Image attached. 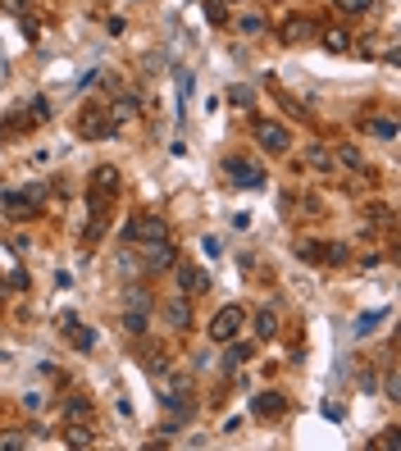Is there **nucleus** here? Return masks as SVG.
<instances>
[{
    "instance_id": "nucleus-12",
    "label": "nucleus",
    "mask_w": 401,
    "mask_h": 451,
    "mask_svg": "<svg viewBox=\"0 0 401 451\" xmlns=\"http://www.w3.org/2000/svg\"><path fill=\"white\" fill-rule=\"evenodd\" d=\"M314 260H324V265H342V260H347V246H342V242L314 246Z\"/></svg>"
},
{
    "instance_id": "nucleus-20",
    "label": "nucleus",
    "mask_w": 401,
    "mask_h": 451,
    "mask_svg": "<svg viewBox=\"0 0 401 451\" xmlns=\"http://www.w3.org/2000/svg\"><path fill=\"white\" fill-rule=\"evenodd\" d=\"M333 5H338L342 14H369V9H374V0H333Z\"/></svg>"
},
{
    "instance_id": "nucleus-22",
    "label": "nucleus",
    "mask_w": 401,
    "mask_h": 451,
    "mask_svg": "<svg viewBox=\"0 0 401 451\" xmlns=\"http://www.w3.org/2000/svg\"><path fill=\"white\" fill-rule=\"evenodd\" d=\"M246 356H251V347H228V356H224V364H228V369H237V364H242Z\"/></svg>"
},
{
    "instance_id": "nucleus-5",
    "label": "nucleus",
    "mask_w": 401,
    "mask_h": 451,
    "mask_svg": "<svg viewBox=\"0 0 401 451\" xmlns=\"http://www.w3.org/2000/svg\"><path fill=\"white\" fill-rule=\"evenodd\" d=\"M224 174H233L237 187H260V182H265V174H260V169H255L246 155H228V160H224Z\"/></svg>"
},
{
    "instance_id": "nucleus-1",
    "label": "nucleus",
    "mask_w": 401,
    "mask_h": 451,
    "mask_svg": "<svg viewBox=\"0 0 401 451\" xmlns=\"http://www.w3.org/2000/svg\"><path fill=\"white\" fill-rule=\"evenodd\" d=\"M114 132H119V119H114V114H101V105H87V110H82V119H78V137L101 141V137H114Z\"/></svg>"
},
{
    "instance_id": "nucleus-26",
    "label": "nucleus",
    "mask_w": 401,
    "mask_h": 451,
    "mask_svg": "<svg viewBox=\"0 0 401 451\" xmlns=\"http://www.w3.org/2000/svg\"><path fill=\"white\" fill-rule=\"evenodd\" d=\"M228 96H233L237 105H251V101H255V91H251V87H233V91H228Z\"/></svg>"
},
{
    "instance_id": "nucleus-29",
    "label": "nucleus",
    "mask_w": 401,
    "mask_h": 451,
    "mask_svg": "<svg viewBox=\"0 0 401 451\" xmlns=\"http://www.w3.org/2000/svg\"><path fill=\"white\" fill-rule=\"evenodd\" d=\"M78 415H87V401L73 397V401H69V419H78Z\"/></svg>"
},
{
    "instance_id": "nucleus-19",
    "label": "nucleus",
    "mask_w": 401,
    "mask_h": 451,
    "mask_svg": "<svg viewBox=\"0 0 401 451\" xmlns=\"http://www.w3.org/2000/svg\"><path fill=\"white\" fill-rule=\"evenodd\" d=\"M310 32H314V27L305 23V18H292V23H288V32H283V37H288V42H305Z\"/></svg>"
},
{
    "instance_id": "nucleus-24",
    "label": "nucleus",
    "mask_w": 401,
    "mask_h": 451,
    "mask_svg": "<svg viewBox=\"0 0 401 451\" xmlns=\"http://www.w3.org/2000/svg\"><path fill=\"white\" fill-rule=\"evenodd\" d=\"M242 32H265V18L260 14H246L242 18Z\"/></svg>"
},
{
    "instance_id": "nucleus-16",
    "label": "nucleus",
    "mask_w": 401,
    "mask_h": 451,
    "mask_svg": "<svg viewBox=\"0 0 401 451\" xmlns=\"http://www.w3.org/2000/svg\"><path fill=\"white\" fill-rule=\"evenodd\" d=\"M123 324H128V333H146V310H137V305H128V315H123Z\"/></svg>"
},
{
    "instance_id": "nucleus-27",
    "label": "nucleus",
    "mask_w": 401,
    "mask_h": 451,
    "mask_svg": "<svg viewBox=\"0 0 401 451\" xmlns=\"http://www.w3.org/2000/svg\"><path fill=\"white\" fill-rule=\"evenodd\" d=\"M27 114H32V119H51V105H46V96H42V101H32V110H27Z\"/></svg>"
},
{
    "instance_id": "nucleus-15",
    "label": "nucleus",
    "mask_w": 401,
    "mask_h": 451,
    "mask_svg": "<svg viewBox=\"0 0 401 451\" xmlns=\"http://www.w3.org/2000/svg\"><path fill=\"white\" fill-rule=\"evenodd\" d=\"M69 338H73V347H82V351H91V347H96V333H91V329H78V324L69 329Z\"/></svg>"
},
{
    "instance_id": "nucleus-7",
    "label": "nucleus",
    "mask_w": 401,
    "mask_h": 451,
    "mask_svg": "<svg viewBox=\"0 0 401 451\" xmlns=\"http://www.w3.org/2000/svg\"><path fill=\"white\" fill-rule=\"evenodd\" d=\"M283 410H288L283 392H260V397H251V415L255 419H279Z\"/></svg>"
},
{
    "instance_id": "nucleus-28",
    "label": "nucleus",
    "mask_w": 401,
    "mask_h": 451,
    "mask_svg": "<svg viewBox=\"0 0 401 451\" xmlns=\"http://www.w3.org/2000/svg\"><path fill=\"white\" fill-rule=\"evenodd\" d=\"M0 9H9V14H27V0H0Z\"/></svg>"
},
{
    "instance_id": "nucleus-23",
    "label": "nucleus",
    "mask_w": 401,
    "mask_h": 451,
    "mask_svg": "<svg viewBox=\"0 0 401 451\" xmlns=\"http://www.w3.org/2000/svg\"><path fill=\"white\" fill-rule=\"evenodd\" d=\"M397 433H401V428H388V433H383V438H378V443H374V447H383V451H397V447H401V438H397Z\"/></svg>"
},
{
    "instance_id": "nucleus-9",
    "label": "nucleus",
    "mask_w": 401,
    "mask_h": 451,
    "mask_svg": "<svg viewBox=\"0 0 401 451\" xmlns=\"http://www.w3.org/2000/svg\"><path fill=\"white\" fill-rule=\"evenodd\" d=\"M91 191H101V196H110V191H119V169H96V182H91Z\"/></svg>"
},
{
    "instance_id": "nucleus-2",
    "label": "nucleus",
    "mask_w": 401,
    "mask_h": 451,
    "mask_svg": "<svg viewBox=\"0 0 401 451\" xmlns=\"http://www.w3.org/2000/svg\"><path fill=\"white\" fill-rule=\"evenodd\" d=\"M123 237H128V242H165L169 228H165V219H155V215H137Z\"/></svg>"
},
{
    "instance_id": "nucleus-6",
    "label": "nucleus",
    "mask_w": 401,
    "mask_h": 451,
    "mask_svg": "<svg viewBox=\"0 0 401 451\" xmlns=\"http://www.w3.org/2000/svg\"><path fill=\"white\" fill-rule=\"evenodd\" d=\"M37 201H42V191L27 187L23 196H18V191H5V196H0V205H5L14 219H32V215H37Z\"/></svg>"
},
{
    "instance_id": "nucleus-8",
    "label": "nucleus",
    "mask_w": 401,
    "mask_h": 451,
    "mask_svg": "<svg viewBox=\"0 0 401 451\" xmlns=\"http://www.w3.org/2000/svg\"><path fill=\"white\" fill-rule=\"evenodd\" d=\"M141 260H146V269H169V265H174V246H169V237H165V242H146V246H141Z\"/></svg>"
},
{
    "instance_id": "nucleus-4",
    "label": "nucleus",
    "mask_w": 401,
    "mask_h": 451,
    "mask_svg": "<svg viewBox=\"0 0 401 451\" xmlns=\"http://www.w3.org/2000/svg\"><path fill=\"white\" fill-rule=\"evenodd\" d=\"M255 141H260L265 151H269V155H283V151H288V128H283V123H274V119H260L255 123Z\"/></svg>"
},
{
    "instance_id": "nucleus-10",
    "label": "nucleus",
    "mask_w": 401,
    "mask_h": 451,
    "mask_svg": "<svg viewBox=\"0 0 401 451\" xmlns=\"http://www.w3.org/2000/svg\"><path fill=\"white\" fill-rule=\"evenodd\" d=\"M165 319L174 324V329H187V319H192V310H187V301H183V296H178V301H169V305H165Z\"/></svg>"
},
{
    "instance_id": "nucleus-13",
    "label": "nucleus",
    "mask_w": 401,
    "mask_h": 451,
    "mask_svg": "<svg viewBox=\"0 0 401 451\" xmlns=\"http://www.w3.org/2000/svg\"><path fill=\"white\" fill-rule=\"evenodd\" d=\"M347 46H351V37L347 32H342V27H329V32H324V51H347Z\"/></svg>"
},
{
    "instance_id": "nucleus-21",
    "label": "nucleus",
    "mask_w": 401,
    "mask_h": 451,
    "mask_svg": "<svg viewBox=\"0 0 401 451\" xmlns=\"http://www.w3.org/2000/svg\"><path fill=\"white\" fill-rule=\"evenodd\" d=\"M338 160H342V165H347V169H360V165H365L356 146H342V151H338Z\"/></svg>"
},
{
    "instance_id": "nucleus-14",
    "label": "nucleus",
    "mask_w": 401,
    "mask_h": 451,
    "mask_svg": "<svg viewBox=\"0 0 401 451\" xmlns=\"http://www.w3.org/2000/svg\"><path fill=\"white\" fill-rule=\"evenodd\" d=\"M369 137L393 141V137H397V123H393V119H369Z\"/></svg>"
},
{
    "instance_id": "nucleus-31",
    "label": "nucleus",
    "mask_w": 401,
    "mask_h": 451,
    "mask_svg": "<svg viewBox=\"0 0 401 451\" xmlns=\"http://www.w3.org/2000/svg\"><path fill=\"white\" fill-rule=\"evenodd\" d=\"M205 14H210V18H215V23H219V18H224V5H219V0H205Z\"/></svg>"
},
{
    "instance_id": "nucleus-30",
    "label": "nucleus",
    "mask_w": 401,
    "mask_h": 451,
    "mask_svg": "<svg viewBox=\"0 0 401 451\" xmlns=\"http://www.w3.org/2000/svg\"><path fill=\"white\" fill-rule=\"evenodd\" d=\"M69 443H73V447H87V443H91V433H87V428H73Z\"/></svg>"
},
{
    "instance_id": "nucleus-25",
    "label": "nucleus",
    "mask_w": 401,
    "mask_h": 451,
    "mask_svg": "<svg viewBox=\"0 0 401 451\" xmlns=\"http://www.w3.org/2000/svg\"><path fill=\"white\" fill-rule=\"evenodd\" d=\"M383 388H388V401H401V383H397V374H388Z\"/></svg>"
},
{
    "instance_id": "nucleus-18",
    "label": "nucleus",
    "mask_w": 401,
    "mask_h": 451,
    "mask_svg": "<svg viewBox=\"0 0 401 451\" xmlns=\"http://www.w3.org/2000/svg\"><path fill=\"white\" fill-rule=\"evenodd\" d=\"M378 319H383V310H374V315H360V319H356V338H369V333L378 329Z\"/></svg>"
},
{
    "instance_id": "nucleus-11",
    "label": "nucleus",
    "mask_w": 401,
    "mask_h": 451,
    "mask_svg": "<svg viewBox=\"0 0 401 451\" xmlns=\"http://www.w3.org/2000/svg\"><path fill=\"white\" fill-rule=\"evenodd\" d=\"M200 287H205V278L192 265H178V292H200Z\"/></svg>"
},
{
    "instance_id": "nucleus-17",
    "label": "nucleus",
    "mask_w": 401,
    "mask_h": 451,
    "mask_svg": "<svg viewBox=\"0 0 401 451\" xmlns=\"http://www.w3.org/2000/svg\"><path fill=\"white\" fill-rule=\"evenodd\" d=\"M274 329H279L274 310H260V315H255V333H260V338H274Z\"/></svg>"
},
{
    "instance_id": "nucleus-3",
    "label": "nucleus",
    "mask_w": 401,
    "mask_h": 451,
    "mask_svg": "<svg viewBox=\"0 0 401 451\" xmlns=\"http://www.w3.org/2000/svg\"><path fill=\"white\" fill-rule=\"evenodd\" d=\"M237 329H242V305H224V310H215V319H210V338H215V342H233Z\"/></svg>"
}]
</instances>
